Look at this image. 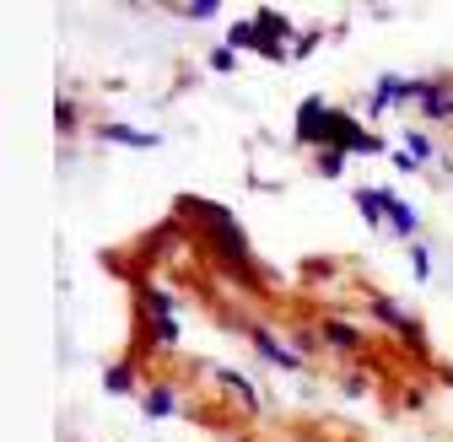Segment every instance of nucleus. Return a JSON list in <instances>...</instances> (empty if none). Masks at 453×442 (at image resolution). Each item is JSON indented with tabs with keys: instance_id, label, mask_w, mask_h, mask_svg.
Here are the masks:
<instances>
[{
	"instance_id": "21",
	"label": "nucleus",
	"mask_w": 453,
	"mask_h": 442,
	"mask_svg": "<svg viewBox=\"0 0 453 442\" xmlns=\"http://www.w3.org/2000/svg\"><path fill=\"white\" fill-rule=\"evenodd\" d=\"M394 168H400V173H416V168H421V162H416L411 151H394Z\"/></svg>"
},
{
	"instance_id": "7",
	"label": "nucleus",
	"mask_w": 453,
	"mask_h": 442,
	"mask_svg": "<svg viewBox=\"0 0 453 442\" xmlns=\"http://www.w3.org/2000/svg\"><path fill=\"white\" fill-rule=\"evenodd\" d=\"M249 340H254V351H259L270 367H280V372H297V367H303V351H287V346H280V340L270 335V329H254Z\"/></svg>"
},
{
	"instance_id": "19",
	"label": "nucleus",
	"mask_w": 453,
	"mask_h": 442,
	"mask_svg": "<svg viewBox=\"0 0 453 442\" xmlns=\"http://www.w3.org/2000/svg\"><path fill=\"white\" fill-rule=\"evenodd\" d=\"M233 65H238V49H226V43H221V49H211V71H221V76H226Z\"/></svg>"
},
{
	"instance_id": "17",
	"label": "nucleus",
	"mask_w": 453,
	"mask_h": 442,
	"mask_svg": "<svg viewBox=\"0 0 453 442\" xmlns=\"http://www.w3.org/2000/svg\"><path fill=\"white\" fill-rule=\"evenodd\" d=\"M411 275L426 286L432 281V248H421V243H411Z\"/></svg>"
},
{
	"instance_id": "5",
	"label": "nucleus",
	"mask_w": 453,
	"mask_h": 442,
	"mask_svg": "<svg viewBox=\"0 0 453 442\" xmlns=\"http://www.w3.org/2000/svg\"><path fill=\"white\" fill-rule=\"evenodd\" d=\"M329 114H334V108H329L324 97H303V108H297V141H303V146H324Z\"/></svg>"
},
{
	"instance_id": "20",
	"label": "nucleus",
	"mask_w": 453,
	"mask_h": 442,
	"mask_svg": "<svg viewBox=\"0 0 453 442\" xmlns=\"http://www.w3.org/2000/svg\"><path fill=\"white\" fill-rule=\"evenodd\" d=\"M313 43H319V33H303V38L292 43V60H308V54H313Z\"/></svg>"
},
{
	"instance_id": "6",
	"label": "nucleus",
	"mask_w": 453,
	"mask_h": 442,
	"mask_svg": "<svg viewBox=\"0 0 453 442\" xmlns=\"http://www.w3.org/2000/svg\"><path fill=\"white\" fill-rule=\"evenodd\" d=\"M400 103H416V81L411 76H378V87H372V114H388V108H400Z\"/></svg>"
},
{
	"instance_id": "11",
	"label": "nucleus",
	"mask_w": 453,
	"mask_h": 442,
	"mask_svg": "<svg viewBox=\"0 0 453 442\" xmlns=\"http://www.w3.org/2000/svg\"><path fill=\"white\" fill-rule=\"evenodd\" d=\"M324 346H329V351H362V335H357L351 324L334 318V324H324Z\"/></svg>"
},
{
	"instance_id": "22",
	"label": "nucleus",
	"mask_w": 453,
	"mask_h": 442,
	"mask_svg": "<svg viewBox=\"0 0 453 442\" xmlns=\"http://www.w3.org/2000/svg\"><path fill=\"white\" fill-rule=\"evenodd\" d=\"M60 125H65V130L76 125V103H71V97H60Z\"/></svg>"
},
{
	"instance_id": "10",
	"label": "nucleus",
	"mask_w": 453,
	"mask_h": 442,
	"mask_svg": "<svg viewBox=\"0 0 453 442\" xmlns=\"http://www.w3.org/2000/svg\"><path fill=\"white\" fill-rule=\"evenodd\" d=\"M97 135H103L108 146H141V151H151V146H157V135H151V130H130V125H103Z\"/></svg>"
},
{
	"instance_id": "3",
	"label": "nucleus",
	"mask_w": 453,
	"mask_h": 442,
	"mask_svg": "<svg viewBox=\"0 0 453 442\" xmlns=\"http://www.w3.org/2000/svg\"><path fill=\"white\" fill-rule=\"evenodd\" d=\"M372 313H378V324H388V329H394V335H400L411 351H426V346H421V324H416V318H411L400 302H388V297H372Z\"/></svg>"
},
{
	"instance_id": "4",
	"label": "nucleus",
	"mask_w": 453,
	"mask_h": 442,
	"mask_svg": "<svg viewBox=\"0 0 453 442\" xmlns=\"http://www.w3.org/2000/svg\"><path fill=\"white\" fill-rule=\"evenodd\" d=\"M383 227L394 232V238H416L421 232V216H416V205L411 200H400V194H394V189H383Z\"/></svg>"
},
{
	"instance_id": "2",
	"label": "nucleus",
	"mask_w": 453,
	"mask_h": 442,
	"mask_svg": "<svg viewBox=\"0 0 453 442\" xmlns=\"http://www.w3.org/2000/svg\"><path fill=\"white\" fill-rule=\"evenodd\" d=\"M416 108L432 125H453V87L448 81H416Z\"/></svg>"
},
{
	"instance_id": "8",
	"label": "nucleus",
	"mask_w": 453,
	"mask_h": 442,
	"mask_svg": "<svg viewBox=\"0 0 453 442\" xmlns=\"http://www.w3.org/2000/svg\"><path fill=\"white\" fill-rule=\"evenodd\" d=\"M211 377H216V383H221V389H226V394H233V400H238L243 410H259V394H254V383H249L243 372H233V367H216Z\"/></svg>"
},
{
	"instance_id": "9",
	"label": "nucleus",
	"mask_w": 453,
	"mask_h": 442,
	"mask_svg": "<svg viewBox=\"0 0 453 442\" xmlns=\"http://www.w3.org/2000/svg\"><path fill=\"white\" fill-rule=\"evenodd\" d=\"M141 410L151 415V421H167V415H179V394L167 389V383H157V389H146V400H141Z\"/></svg>"
},
{
	"instance_id": "15",
	"label": "nucleus",
	"mask_w": 453,
	"mask_h": 442,
	"mask_svg": "<svg viewBox=\"0 0 453 442\" xmlns=\"http://www.w3.org/2000/svg\"><path fill=\"white\" fill-rule=\"evenodd\" d=\"M405 151H411L416 162H432V156H437V146H432L426 130H411V135H405Z\"/></svg>"
},
{
	"instance_id": "18",
	"label": "nucleus",
	"mask_w": 453,
	"mask_h": 442,
	"mask_svg": "<svg viewBox=\"0 0 453 442\" xmlns=\"http://www.w3.org/2000/svg\"><path fill=\"white\" fill-rule=\"evenodd\" d=\"M179 17H184V22H211V17H221V0H200V6H179Z\"/></svg>"
},
{
	"instance_id": "12",
	"label": "nucleus",
	"mask_w": 453,
	"mask_h": 442,
	"mask_svg": "<svg viewBox=\"0 0 453 442\" xmlns=\"http://www.w3.org/2000/svg\"><path fill=\"white\" fill-rule=\"evenodd\" d=\"M103 389H108V394H135V362H119V367H108Z\"/></svg>"
},
{
	"instance_id": "14",
	"label": "nucleus",
	"mask_w": 453,
	"mask_h": 442,
	"mask_svg": "<svg viewBox=\"0 0 453 442\" xmlns=\"http://www.w3.org/2000/svg\"><path fill=\"white\" fill-rule=\"evenodd\" d=\"M357 210L367 227H383V189H357Z\"/></svg>"
},
{
	"instance_id": "13",
	"label": "nucleus",
	"mask_w": 453,
	"mask_h": 442,
	"mask_svg": "<svg viewBox=\"0 0 453 442\" xmlns=\"http://www.w3.org/2000/svg\"><path fill=\"white\" fill-rule=\"evenodd\" d=\"M226 49H238V54H243V49H259V54H265V38H259L254 17H249V22H238L233 33H226Z\"/></svg>"
},
{
	"instance_id": "16",
	"label": "nucleus",
	"mask_w": 453,
	"mask_h": 442,
	"mask_svg": "<svg viewBox=\"0 0 453 442\" xmlns=\"http://www.w3.org/2000/svg\"><path fill=\"white\" fill-rule=\"evenodd\" d=\"M313 162H319V173H324V179H340V173H346V151H329V146H324Z\"/></svg>"
},
{
	"instance_id": "1",
	"label": "nucleus",
	"mask_w": 453,
	"mask_h": 442,
	"mask_svg": "<svg viewBox=\"0 0 453 442\" xmlns=\"http://www.w3.org/2000/svg\"><path fill=\"white\" fill-rule=\"evenodd\" d=\"M195 221H200V232H205L211 254L221 259V270H226V275H238L243 286H259V270H254L249 238H243L238 221H233V210H226V205H195Z\"/></svg>"
}]
</instances>
